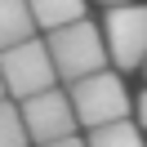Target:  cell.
<instances>
[{
	"label": "cell",
	"instance_id": "13",
	"mask_svg": "<svg viewBox=\"0 0 147 147\" xmlns=\"http://www.w3.org/2000/svg\"><path fill=\"white\" fill-rule=\"evenodd\" d=\"M5 94H9V89H5V76H0V102H5Z\"/></svg>",
	"mask_w": 147,
	"mask_h": 147
},
{
	"label": "cell",
	"instance_id": "5",
	"mask_svg": "<svg viewBox=\"0 0 147 147\" xmlns=\"http://www.w3.org/2000/svg\"><path fill=\"white\" fill-rule=\"evenodd\" d=\"M107 31V54L120 71H134L138 63L147 67V5H125L102 18Z\"/></svg>",
	"mask_w": 147,
	"mask_h": 147
},
{
	"label": "cell",
	"instance_id": "10",
	"mask_svg": "<svg viewBox=\"0 0 147 147\" xmlns=\"http://www.w3.org/2000/svg\"><path fill=\"white\" fill-rule=\"evenodd\" d=\"M138 125H143V129H147V89H143V94H138Z\"/></svg>",
	"mask_w": 147,
	"mask_h": 147
},
{
	"label": "cell",
	"instance_id": "3",
	"mask_svg": "<svg viewBox=\"0 0 147 147\" xmlns=\"http://www.w3.org/2000/svg\"><path fill=\"white\" fill-rule=\"evenodd\" d=\"M71 107H76V120L85 129H102V125H120L129 116V94H125V80L116 71H98L89 80L71 85Z\"/></svg>",
	"mask_w": 147,
	"mask_h": 147
},
{
	"label": "cell",
	"instance_id": "9",
	"mask_svg": "<svg viewBox=\"0 0 147 147\" xmlns=\"http://www.w3.org/2000/svg\"><path fill=\"white\" fill-rule=\"evenodd\" d=\"M31 134H27V120H22V107H13L9 98L0 102V147H27Z\"/></svg>",
	"mask_w": 147,
	"mask_h": 147
},
{
	"label": "cell",
	"instance_id": "12",
	"mask_svg": "<svg viewBox=\"0 0 147 147\" xmlns=\"http://www.w3.org/2000/svg\"><path fill=\"white\" fill-rule=\"evenodd\" d=\"M98 5H111V9H125L129 0H98Z\"/></svg>",
	"mask_w": 147,
	"mask_h": 147
},
{
	"label": "cell",
	"instance_id": "11",
	"mask_svg": "<svg viewBox=\"0 0 147 147\" xmlns=\"http://www.w3.org/2000/svg\"><path fill=\"white\" fill-rule=\"evenodd\" d=\"M49 147H89V143H80V138H63V143H49Z\"/></svg>",
	"mask_w": 147,
	"mask_h": 147
},
{
	"label": "cell",
	"instance_id": "4",
	"mask_svg": "<svg viewBox=\"0 0 147 147\" xmlns=\"http://www.w3.org/2000/svg\"><path fill=\"white\" fill-rule=\"evenodd\" d=\"M22 107V120H27V134L36 147H49V143H63V138H76V107H71V94L67 89H49L40 98H27L18 102Z\"/></svg>",
	"mask_w": 147,
	"mask_h": 147
},
{
	"label": "cell",
	"instance_id": "1",
	"mask_svg": "<svg viewBox=\"0 0 147 147\" xmlns=\"http://www.w3.org/2000/svg\"><path fill=\"white\" fill-rule=\"evenodd\" d=\"M45 45H49V58H54V67H58V80H63L67 89L80 85V80H89V76H98L102 63L111 58L107 49H102V31L94 27L89 18L71 22V27H63V31H49Z\"/></svg>",
	"mask_w": 147,
	"mask_h": 147
},
{
	"label": "cell",
	"instance_id": "6",
	"mask_svg": "<svg viewBox=\"0 0 147 147\" xmlns=\"http://www.w3.org/2000/svg\"><path fill=\"white\" fill-rule=\"evenodd\" d=\"M31 31H36V13L27 0H0V54L36 40Z\"/></svg>",
	"mask_w": 147,
	"mask_h": 147
},
{
	"label": "cell",
	"instance_id": "2",
	"mask_svg": "<svg viewBox=\"0 0 147 147\" xmlns=\"http://www.w3.org/2000/svg\"><path fill=\"white\" fill-rule=\"evenodd\" d=\"M0 76H5V89L18 102L58 89V67H54V58H49L45 40H27V45L0 54Z\"/></svg>",
	"mask_w": 147,
	"mask_h": 147
},
{
	"label": "cell",
	"instance_id": "8",
	"mask_svg": "<svg viewBox=\"0 0 147 147\" xmlns=\"http://www.w3.org/2000/svg\"><path fill=\"white\" fill-rule=\"evenodd\" d=\"M89 147H143V134H138L134 120H120V125H102V129H89L85 138Z\"/></svg>",
	"mask_w": 147,
	"mask_h": 147
},
{
	"label": "cell",
	"instance_id": "7",
	"mask_svg": "<svg viewBox=\"0 0 147 147\" xmlns=\"http://www.w3.org/2000/svg\"><path fill=\"white\" fill-rule=\"evenodd\" d=\"M36 13V27L45 31H63L71 22H85V0H27Z\"/></svg>",
	"mask_w": 147,
	"mask_h": 147
}]
</instances>
